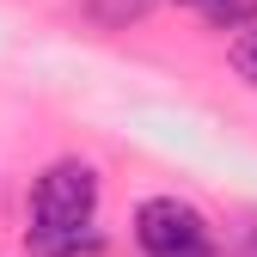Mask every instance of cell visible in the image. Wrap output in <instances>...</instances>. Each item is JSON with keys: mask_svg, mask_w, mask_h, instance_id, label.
I'll return each instance as SVG.
<instances>
[{"mask_svg": "<svg viewBox=\"0 0 257 257\" xmlns=\"http://www.w3.org/2000/svg\"><path fill=\"white\" fill-rule=\"evenodd\" d=\"M178 7H196V13H202V7H208V0H178Z\"/></svg>", "mask_w": 257, "mask_h": 257, "instance_id": "obj_6", "label": "cell"}, {"mask_svg": "<svg viewBox=\"0 0 257 257\" xmlns=\"http://www.w3.org/2000/svg\"><path fill=\"white\" fill-rule=\"evenodd\" d=\"M233 68H239V80H251V86H257V25L233 37Z\"/></svg>", "mask_w": 257, "mask_h": 257, "instance_id": "obj_5", "label": "cell"}, {"mask_svg": "<svg viewBox=\"0 0 257 257\" xmlns=\"http://www.w3.org/2000/svg\"><path fill=\"white\" fill-rule=\"evenodd\" d=\"M135 245L141 257H214V227L184 196H147L135 208Z\"/></svg>", "mask_w": 257, "mask_h": 257, "instance_id": "obj_1", "label": "cell"}, {"mask_svg": "<svg viewBox=\"0 0 257 257\" xmlns=\"http://www.w3.org/2000/svg\"><path fill=\"white\" fill-rule=\"evenodd\" d=\"M92 214H98V172L86 159H55L31 184V227H92Z\"/></svg>", "mask_w": 257, "mask_h": 257, "instance_id": "obj_2", "label": "cell"}, {"mask_svg": "<svg viewBox=\"0 0 257 257\" xmlns=\"http://www.w3.org/2000/svg\"><path fill=\"white\" fill-rule=\"evenodd\" d=\"M25 245H31V257H104V233L98 227H61V233L31 227Z\"/></svg>", "mask_w": 257, "mask_h": 257, "instance_id": "obj_3", "label": "cell"}, {"mask_svg": "<svg viewBox=\"0 0 257 257\" xmlns=\"http://www.w3.org/2000/svg\"><path fill=\"white\" fill-rule=\"evenodd\" d=\"M202 19H208L214 31H251V25H257V0H208Z\"/></svg>", "mask_w": 257, "mask_h": 257, "instance_id": "obj_4", "label": "cell"}]
</instances>
